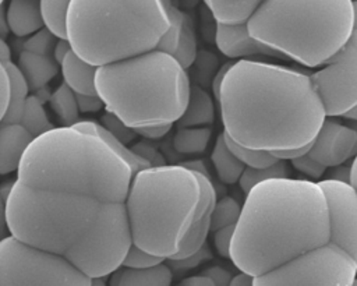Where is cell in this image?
Masks as SVG:
<instances>
[{"label": "cell", "instance_id": "cell-1", "mask_svg": "<svg viewBox=\"0 0 357 286\" xmlns=\"http://www.w3.org/2000/svg\"><path fill=\"white\" fill-rule=\"evenodd\" d=\"M218 103L227 138L268 152L310 144L326 119L310 75L248 59L230 66Z\"/></svg>", "mask_w": 357, "mask_h": 286}, {"label": "cell", "instance_id": "cell-2", "mask_svg": "<svg viewBox=\"0 0 357 286\" xmlns=\"http://www.w3.org/2000/svg\"><path fill=\"white\" fill-rule=\"evenodd\" d=\"M329 236L328 205L319 183L269 179L247 193L230 259L254 278L329 243Z\"/></svg>", "mask_w": 357, "mask_h": 286}, {"label": "cell", "instance_id": "cell-3", "mask_svg": "<svg viewBox=\"0 0 357 286\" xmlns=\"http://www.w3.org/2000/svg\"><path fill=\"white\" fill-rule=\"evenodd\" d=\"M132 176L130 165L99 137L73 126L35 137L17 169V180L24 184L100 202H124Z\"/></svg>", "mask_w": 357, "mask_h": 286}, {"label": "cell", "instance_id": "cell-4", "mask_svg": "<svg viewBox=\"0 0 357 286\" xmlns=\"http://www.w3.org/2000/svg\"><path fill=\"white\" fill-rule=\"evenodd\" d=\"M190 88L187 70L158 49L99 66L95 74L105 109L131 130L178 121Z\"/></svg>", "mask_w": 357, "mask_h": 286}, {"label": "cell", "instance_id": "cell-5", "mask_svg": "<svg viewBox=\"0 0 357 286\" xmlns=\"http://www.w3.org/2000/svg\"><path fill=\"white\" fill-rule=\"evenodd\" d=\"M167 27V0H71L66 39L99 67L156 49Z\"/></svg>", "mask_w": 357, "mask_h": 286}, {"label": "cell", "instance_id": "cell-6", "mask_svg": "<svg viewBox=\"0 0 357 286\" xmlns=\"http://www.w3.org/2000/svg\"><path fill=\"white\" fill-rule=\"evenodd\" d=\"M199 194L195 173L183 165L137 172L124 201L132 244L165 259L174 257L192 223Z\"/></svg>", "mask_w": 357, "mask_h": 286}, {"label": "cell", "instance_id": "cell-7", "mask_svg": "<svg viewBox=\"0 0 357 286\" xmlns=\"http://www.w3.org/2000/svg\"><path fill=\"white\" fill-rule=\"evenodd\" d=\"M247 28L282 56L317 67L349 40L353 0H264Z\"/></svg>", "mask_w": 357, "mask_h": 286}, {"label": "cell", "instance_id": "cell-8", "mask_svg": "<svg viewBox=\"0 0 357 286\" xmlns=\"http://www.w3.org/2000/svg\"><path fill=\"white\" fill-rule=\"evenodd\" d=\"M100 205L86 195L15 180L6 200L7 230L31 247L64 255L93 223Z\"/></svg>", "mask_w": 357, "mask_h": 286}, {"label": "cell", "instance_id": "cell-9", "mask_svg": "<svg viewBox=\"0 0 357 286\" xmlns=\"http://www.w3.org/2000/svg\"><path fill=\"white\" fill-rule=\"evenodd\" d=\"M131 246L124 202H102L93 223L64 257L88 278H105L123 265Z\"/></svg>", "mask_w": 357, "mask_h": 286}, {"label": "cell", "instance_id": "cell-10", "mask_svg": "<svg viewBox=\"0 0 357 286\" xmlns=\"http://www.w3.org/2000/svg\"><path fill=\"white\" fill-rule=\"evenodd\" d=\"M0 286H91V278L64 255L6 236L0 240Z\"/></svg>", "mask_w": 357, "mask_h": 286}, {"label": "cell", "instance_id": "cell-11", "mask_svg": "<svg viewBox=\"0 0 357 286\" xmlns=\"http://www.w3.org/2000/svg\"><path fill=\"white\" fill-rule=\"evenodd\" d=\"M357 262L340 247L326 243L252 278L254 286H351Z\"/></svg>", "mask_w": 357, "mask_h": 286}, {"label": "cell", "instance_id": "cell-12", "mask_svg": "<svg viewBox=\"0 0 357 286\" xmlns=\"http://www.w3.org/2000/svg\"><path fill=\"white\" fill-rule=\"evenodd\" d=\"M310 78L326 117L343 116L357 105V47L347 40Z\"/></svg>", "mask_w": 357, "mask_h": 286}, {"label": "cell", "instance_id": "cell-13", "mask_svg": "<svg viewBox=\"0 0 357 286\" xmlns=\"http://www.w3.org/2000/svg\"><path fill=\"white\" fill-rule=\"evenodd\" d=\"M328 205L329 243L340 247L357 262V190L333 179L318 181Z\"/></svg>", "mask_w": 357, "mask_h": 286}, {"label": "cell", "instance_id": "cell-14", "mask_svg": "<svg viewBox=\"0 0 357 286\" xmlns=\"http://www.w3.org/2000/svg\"><path fill=\"white\" fill-rule=\"evenodd\" d=\"M308 155L325 167L342 166L357 155V134L335 119H325Z\"/></svg>", "mask_w": 357, "mask_h": 286}, {"label": "cell", "instance_id": "cell-15", "mask_svg": "<svg viewBox=\"0 0 357 286\" xmlns=\"http://www.w3.org/2000/svg\"><path fill=\"white\" fill-rule=\"evenodd\" d=\"M201 187L199 201L197 205V211L192 219V223L188 229V232L184 236V240L180 246L178 253L172 257V259H181L185 257H190L199 251L206 241V236L211 232V218L212 212L216 204V191L215 187L209 179L208 174L194 172ZM169 259V258H167Z\"/></svg>", "mask_w": 357, "mask_h": 286}, {"label": "cell", "instance_id": "cell-16", "mask_svg": "<svg viewBox=\"0 0 357 286\" xmlns=\"http://www.w3.org/2000/svg\"><path fill=\"white\" fill-rule=\"evenodd\" d=\"M216 45L219 50L230 57H251V56H271L282 57L280 53L257 40L250 35L247 22L243 24H216Z\"/></svg>", "mask_w": 357, "mask_h": 286}, {"label": "cell", "instance_id": "cell-17", "mask_svg": "<svg viewBox=\"0 0 357 286\" xmlns=\"http://www.w3.org/2000/svg\"><path fill=\"white\" fill-rule=\"evenodd\" d=\"M32 140L21 123H0V174L17 172Z\"/></svg>", "mask_w": 357, "mask_h": 286}, {"label": "cell", "instance_id": "cell-18", "mask_svg": "<svg viewBox=\"0 0 357 286\" xmlns=\"http://www.w3.org/2000/svg\"><path fill=\"white\" fill-rule=\"evenodd\" d=\"M7 28L15 36H29L43 28L39 0H10L6 10Z\"/></svg>", "mask_w": 357, "mask_h": 286}, {"label": "cell", "instance_id": "cell-19", "mask_svg": "<svg viewBox=\"0 0 357 286\" xmlns=\"http://www.w3.org/2000/svg\"><path fill=\"white\" fill-rule=\"evenodd\" d=\"M172 268L162 262L145 269L120 266L112 273L110 286H172Z\"/></svg>", "mask_w": 357, "mask_h": 286}, {"label": "cell", "instance_id": "cell-20", "mask_svg": "<svg viewBox=\"0 0 357 286\" xmlns=\"http://www.w3.org/2000/svg\"><path fill=\"white\" fill-rule=\"evenodd\" d=\"M64 84L79 95H98L95 89L96 67L79 59L73 50H70L60 63Z\"/></svg>", "mask_w": 357, "mask_h": 286}, {"label": "cell", "instance_id": "cell-21", "mask_svg": "<svg viewBox=\"0 0 357 286\" xmlns=\"http://www.w3.org/2000/svg\"><path fill=\"white\" fill-rule=\"evenodd\" d=\"M57 63L50 56L22 50L18 59V70L24 75L29 89H42L59 71Z\"/></svg>", "mask_w": 357, "mask_h": 286}, {"label": "cell", "instance_id": "cell-22", "mask_svg": "<svg viewBox=\"0 0 357 286\" xmlns=\"http://www.w3.org/2000/svg\"><path fill=\"white\" fill-rule=\"evenodd\" d=\"M215 119V105L211 95L194 85L190 88L187 106L178 119V127H208Z\"/></svg>", "mask_w": 357, "mask_h": 286}, {"label": "cell", "instance_id": "cell-23", "mask_svg": "<svg viewBox=\"0 0 357 286\" xmlns=\"http://www.w3.org/2000/svg\"><path fill=\"white\" fill-rule=\"evenodd\" d=\"M73 127L79 128V130H82V131H86V133H89V134H93V135L99 137L109 148H112L121 159H124V160L130 165V167H131V170H132L134 174H135L137 172L145 169V167L152 166L151 162H149L145 156H141V155H138L137 152H134V151H131L130 148H127L123 141H120V140H119L113 133H110L105 126H102V124H99V123H96V121L79 120V121H77Z\"/></svg>", "mask_w": 357, "mask_h": 286}, {"label": "cell", "instance_id": "cell-24", "mask_svg": "<svg viewBox=\"0 0 357 286\" xmlns=\"http://www.w3.org/2000/svg\"><path fill=\"white\" fill-rule=\"evenodd\" d=\"M264 0H204L219 24H243Z\"/></svg>", "mask_w": 357, "mask_h": 286}, {"label": "cell", "instance_id": "cell-25", "mask_svg": "<svg viewBox=\"0 0 357 286\" xmlns=\"http://www.w3.org/2000/svg\"><path fill=\"white\" fill-rule=\"evenodd\" d=\"M211 159H212V163L218 173V177L225 184L237 183L241 173L245 169V166L236 158V155L227 146L223 133L218 137V140L215 142Z\"/></svg>", "mask_w": 357, "mask_h": 286}, {"label": "cell", "instance_id": "cell-26", "mask_svg": "<svg viewBox=\"0 0 357 286\" xmlns=\"http://www.w3.org/2000/svg\"><path fill=\"white\" fill-rule=\"evenodd\" d=\"M4 66L10 78V99H8V107H7L6 116L1 123H20L24 105L26 102V98L29 96L28 95L29 86L24 75L18 70L17 64L8 61Z\"/></svg>", "mask_w": 357, "mask_h": 286}, {"label": "cell", "instance_id": "cell-27", "mask_svg": "<svg viewBox=\"0 0 357 286\" xmlns=\"http://www.w3.org/2000/svg\"><path fill=\"white\" fill-rule=\"evenodd\" d=\"M211 134L209 127H180L174 134L173 146L180 153H201L206 149Z\"/></svg>", "mask_w": 357, "mask_h": 286}, {"label": "cell", "instance_id": "cell-28", "mask_svg": "<svg viewBox=\"0 0 357 286\" xmlns=\"http://www.w3.org/2000/svg\"><path fill=\"white\" fill-rule=\"evenodd\" d=\"M49 103L52 106V110L56 113L59 121L63 124V127H70L79 121V110L77 106L75 93L66 84H61L50 95Z\"/></svg>", "mask_w": 357, "mask_h": 286}, {"label": "cell", "instance_id": "cell-29", "mask_svg": "<svg viewBox=\"0 0 357 286\" xmlns=\"http://www.w3.org/2000/svg\"><path fill=\"white\" fill-rule=\"evenodd\" d=\"M20 123L33 138L53 128L43 107V100L39 99L36 95H31L26 98Z\"/></svg>", "mask_w": 357, "mask_h": 286}, {"label": "cell", "instance_id": "cell-30", "mask_svg": "<svg viewBox=\"0 0 357 286\" xmlns=\"http://www.w3.org/2000/svg\"><path fill=\"white\" fill-rule=\"evenodd\" d=\"M71 0H39L43 25L60 39H66V17Z\"/></svg>", "mask_w": 357, "mask_h": 286}, {"label": "cell", "instance_id": "cell-31", "mask_svg": "<svg viewBox=\"0 0 357 286\" xmlns=\"http://www.w3.org/2000/svg\"><path fill=\"white\" fill-rule=\"evenodd\" d=\"M290 170L284 160H278L275 165L268 167H245L238 179L240 188L247 194L252 187L257 184L269 180V179H279V177H289Z\"/></svg>", "mask_w": 357, "mask_h": 286}, {"label": "cell", "instance_id": "cell-32", "mask_svg": "<svg viewBox=\"0 0 357 286\" xmlns=\"http://www.w3.org/2000/svg\"><path fill=\"white\" fill-rule=\"evenodd\" d=\"M167 15H169V27L166 32L162 35L156 49L165 53L173 54L178 46L183 24L187 14L183 13L178 7H176L172 0H167Z\"/></svg>", "mask_w": 357, "mask_h": 286}, {"label": "cell", "instance_id": "cell-33", "mask_svg": "<svg viewBox=\"0 0 357 286\" xmlns=\"http://www.w3.org/2000/svg\"><path fill=\"white\" fill-rule=\"evenodd\" d=\"M173 56L181 64V67L185 70L190 68L197 59V36H195L192 20L188 14L185 15L180 40H178V46H177L176 52L173 53Z\"/></svg>", "mask_w": 357, "mask_h": 286}, {"label": "cell", "instance_id": "cell-34", "mask_svg": "<svg viewBox=\"0 0 357 286\" xmlns=\"http://www.w3.org/2000/svg\"><path fill=\"white\" fill-rule=\"evenodd\" d=\"M225 134V133H223ZM226 138V144L230 148V151L236 155V158L245 166V167H268L275 165L279 159L268 151H261V149H254V148H245L241 145H237L233 142L230 138Z\"/></svg>", "mask_w": 357, "mask_h": 286}, {"label": "cell", "instance_id": "cell-35", "mask_svg": "<svg viewBox=\"0 0 357 286\" xmlns=\"http://www.w3.org/2000/svg\"><path fill=\"white\" fill-rule=\"evenodd\" d=\"M241 212L240 204L231 197H223L216 201L212 218H211V230L216 232L226 226H234L238 220Z\"/></svg>", "mask_w": 357, "mask_h": 286}, {"label": "cell", "instance_id": "cell-36", "mask_svg": "<svg viewBox=\"0 0 357 286\" xmlns=\"http://www.w3.org/2000/svg\"><path fill=\"white\" fill-rule=\"evenodd\" d=\"M57 39H60V38H57L46 27H43L39 31H36L35 33L28 36V39L24 42V50L36 53V54L50 56Z\"/></svg>", "mask_w": 357, "mask_h": 286}, {"label": "cell", "instance_id": "cell-37", "mask_svg": "<svg viewBox=\"0 0 357 286\" xmlns=\"http://www.w3.org/2000/svg\"><path fill=\"white\" fill-rule=\"evenodd\" d=\"M162 262H165V258L156 257V255L137 247L135 244H132L130 247V250L127 251L121 266L134 268V269H145V268H152L155 265H159Z\"/></svg>", "mask_w": 357, "mask_h": 286}, {"label": "cell", "instance_id": "cell-38", "mask_svg": "<svg viewBox=\"0 0 357 286\" xmlns=\"http://www.w3.org/2000/svg\"><path fill=\"white\" fill-rule=\"evenodd\" d=\"M291 165L300 170L301 173L307 174L308 177L311 179H319L324 173H325V166H322L321 163H318L315 159H312L308 153L301 156V158H297V159H293L291 160Z\"/></svg>", "mask_w": 357, "mask_h": 286}, {"label": "cell", "instance_id": "cell-39", "mask_svg": "<svg viewBox=\"0 0 357 286\" xmlns=\"http://www.w3.org/2000/svg\"><path fill=\"white\" fill-rule=\"evenodd\" d=\"M234 226L222 227V229L216 230L213 234L215 248L225 258H230V246H231V239H233V233H234Z\"/></svg>", "mask_w": 357, "mask_h": 286}, {"label": "cell", "instance_id": "cell-40", "mask_svg": "<svg viewBox=\"0 0 357 286\" xmlns=\"http://www.w3.org/2000/svg\"><path fill=\"white\" fill-rule=\"evenodd\" d=\"M10 99V78L6 66L0 61V123L3 121Z\"/></svg>", "mask_w": 357, "mask_h": 286}, {"label": "cell", "instance_id": "cell-41", "mask_svg": "<svg viewBox=\"0 0 357 286\" xmlns=\"http://www.w3.org/2000/svg\"><path fill=\"white\" fill-rule=\"evenodd\" d=\"M75 99H77V106L78 110L82 113H92V112H98L103 107V103L100 100V98L98 95H79L75 93Z\"/></svg>", "mask_w": 357, "mask_h": 286}, {"label": "cell", "instance_id": "cell-42", "mask_svg": "<svg viewBox=\"0 0 357 286\" xmlns=\"http://www.w3.org/2000/svg\"><path fill=\"white\" fill-rule=\"evenodd\" d=\"M208 251L205 250V247H202L199 251H197L195 254L190 255V257H185V258H181V259H172L169 258V266L172 268H177V269H187V268H192L195 265H198L205 257H206Z\"/></svg>", "mask_w": 357, "mask_h": 286}, {"label": "cell", "instance_id": "cell-43", "mask_svg": "<svg viewBox=\"0 0 357 286\" xmlns=\"http://www.w3.org/2000/svg\"><path fill=\"white\" fill-rule=\"evenodd\" d=\"M204 275L208 276L215 286H230L233 279L231 273L222 266H211L204 272Z\"/></svg>", "mask_w": 357, "mask_h": 286}, {"label": "cell", "instance_id": "cell-44", "mask_svg": "<svg viewBox=\"0 0 357 286\" xmlns=\"http://www.w3.org/2000/svg\"><path fill=\"white\" fill-rule=\"evenodd\" d=\"M172 128V124H162V126H148V127H141V128H135L134 133L149 138V140H159L162 137H165Z\"/></svg>", "mask_w": 357, "mask_h": 286}, {"label": "cell", "instance_id": "cell-45", "mask_svg": "<svg viewBox=\"0 0 357 286\" xmlns=\"http://www.w3.org/2000/svg\"><path fill=\"white\" fill-rule=\"evenodd\" d=\"M311 144H307L304 146H300V148H291V149H284V151H276V152H272L279 160H293V159H297V158H301L304 155H307L311 149Z\"/></svg>", "mask_w": 357, "mask_h": 286}, {"label": "cell", "instance_id": "cell-46", "mask_svg": "<svg viewBox=\"0 0 357 286\" xmlns=\"http://www.w3.org/2000/svg\"><path fill=\"white\" fill-rule=\"evenodd\" d=\"M70 50H71V46H70V43H68L67 39H57V42H56V45H54V49H53V52H52L54 61L60 66V63L63 61V59L66 57V54H67Z\"/></svg>", "mask_w": 357, "mask_h": 286}, {"label": "cell", "instance_id": "cell-47", "mask_svg": "<svg viewBox=\"0 0 357 286\" xmlns=\"http://www.w3.org/2000/svg\"><path fill=\"white\" fill-rule=\"evenodd\" d=\"M177 286H215V285L208 276H205L202 273V275H195V276L185 278Z\"/></svg>", "mask_w": 357, "mask_h": 286}, {"label": "cell", "instance_id": "cell-48", "mask_svg": "<svg viewBox=\"0 0 357 286\" xmlns=\"http://www.w3.org/2000/svg\"><path fill=\"white\" fill-rule=\"evenodd\" d=\"M231 64H233V63H226V64H223V66L216 71V74H215V77H213L212 89H213V96H215L216 99H219V91H220L222 81H223V78H225V75H226V73H227V70L230 68Z\"/></svg>", "mask_w": 357, "mask_h": 286}, {"label": "cell", "instance_id": "cell-49", "mask_svg": "<svg viewBox=\"0 0 357 286\" xmlns=\"http://www.w3.org/2000/svg\"><path fill=\"white\" fill-rule=\"evenodd\" d=\"M230 286H254L252 276L248 275V273L240 272L236 276H233V279L230 282Z\"/></svg>", "mask_w": 357, "mask_h": 286}, {"label": "cell", "instance_id": "cell-50", "mask_svg": "<svg viewBox=\"0 0 357 286\" xmlns=\"http://www.w3.org/2000/svg\"><path fill=\"white\" fill-rule=\"evenodd\" d=\"M7 230V223H6V201L0 195V240L4 236V232Z\"/></svg>", "mask_w": 357, "mask_h": 286}, {"label": "cell", "instance_id": "cell-51", "mask_svg": "<svg viewBox=\"0 0 357 286\" xmlns=\"http://www.w3.org/2000/svg\"><path fill=\"white\" fill-rule=\"evenodd\" d=\"M0 61H1L3 64L11 61V60H10V47H8V45L4 42V39H3L1 36H0Z\"/></svg>", "mask_w": 357, "mask_h": 286}, {"label": "cell", "instance_id": "cell-52", "mask_svg": "<svg viewBox=\"0 0 357 286\" xmlns=\"http://www.w3.org/2000/svg\"><path fill=\"white\" fill-rule=\"evenodd\" d=\"M350 184L357 190V155L354 156V160L350 167Z\"/></svg>", "mask_w": 357, "mask_h": 286}, {"label": "cell", "instance_id": "cell-53", "mask_svg": "<svg viewBox=\"0 0 357 286\" xmlns=\"http://www.w3.org/2000/svg\"><path fill=\"white\" fill-rule=\"evenodd\" d=\"M343 117H346V119H349V120H351V121H357V105L353 106L349 112H346V113L343 114Z\"/></svg>", "mask_w": 357, "mask_h": 286}, {"label": "cell", "instance_id": "cell-54", "mask_svg": "<svg viewBox=\"0 0 357 286\" xmlns=\"http://www.w3.org/2000/svg\"><path fill=\"white\" fill-rule=\"evenodd\" d=\"M353 31H357V0H353Z\"/></svg>", "mask_w": 357, "mask_h": 286}, {"label": "cell", "instance_id": "cell-55", "mask_svg": "<svg viewBox=\"0 0 357 286\" xmlns=\"http://www.w3.org/2000/svg\"><path fill=\"white\" fill-rule=\"evenodd\" d=\"M91 286H106V280H105V278L91 279Z\"/></svg>", "mask_w": 357, "mask_h": 286}, {"label": "cell", "instance_id": "cell-56", "mask_svg": "<svg viewBox=\"0 0 357 286\" xmlns=\"http://www.w3.org/2000/svg\"><path fill=\"white\" fill-rule=\"evenodd\" d=\"M350 127L356 131V134H357V121H351V124H350Z\"/></svg>", "mask_w": 357, "mask_h": 286}, {"label": "cell", "instance_id": "cell-57", "mask_svg": "<svg viewBox=\"0 0 357 286\" xmlns=\"http://www.w3.org/2000/svg\"><path fill=\"white\" fill-rule=\"evenodd\" d=\"M351 286H357V276H356V279L353 280V283H351Z\"/></svg>", "mask_w": 357, "mask_h": 286}, {"label": "cell", "instance_id": "cell-58", "mask_svg": "<svg viewBox=\"0 0 357 286\" xmlns=\"http://www.w3.org/2000/svg\"><path fill=\"white\" fill-rule=\"evenodd\" d=\"M3 1H4V0H0V6H1V4H3Z\"/></svg>", "mask_w": 357, "mask_h": 286}]
</instances>
